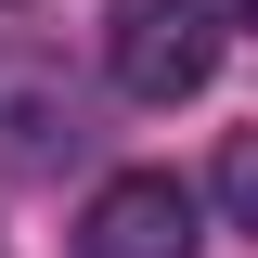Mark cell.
Segmentation results:
<instances>
[{
    "instance_id": "4",
    "label": "cell",
    "mask_w": 258,
    "mask_h": 258,
    "mask_svg": "<svg viewBox=\"0 0 258 258\" xmlns=\"http://www.w3.org/2000/svg\"><path fill=\"white\" fill-rule=\"evenodd\" d=\"M220 207L258 232V129H232V142H220Z\"/></svg>"
},
{
    "instance_id": "3",
    "label": "cell",
    "mask_w": 258,
    "mask_h": 258,
    "mask_svg": "<svg viewBox=\"0 0 258 258\" xmlns=\"http://www.w3.org/2000/svg\"><path fill=\"white\" fill-rule=\"evenodd\" d=\"M78 258H194V194L168 168H116L78 207Z\"/></svg>"
},
{
    "instance_id": "2",
    "label": "cell",
    "mask_w": 258,
    "mask_h": 258,
    "mask_svg": "<svg viewBox=\"0 0 258 258\" xmlns=\"http://www.w3.org/2000/svg\"><path fill=\"white\" fill-rule=\"evenodd\" d=\"M103 78L129 103H194L220 78V13L207 0H116L103 13Z\"/></svg>"
},
{
    "instance_id": "1",
    "label": "cell",
    "mask_w": 258,
    "mask_h": 258,
    "mask_svg": "<svg viewBox=\"0 0 258 258\" xmlns=\"http://www.w3.org/2000/svg\"><path fill=\"white\" fill-rule=\"evenodd\" d=\"M91 155V91L64 78V52L0 39V181H64Z\"/></svg>"
},
{
    "instance_id": "5",
    "label": "cell",
    "mask_w": 258,
    "mask_h": 258,
    "mask_svg": "<svg viewBox=\"0 0 258 258\" xmlns=\"http://www.w3.org/2000/svg\"><path fill=\"white\" fill-rule=\"evenodd\" d=\"M207 13H245V26H258V0H207Z\"/></svg>"
}]
</instances>
